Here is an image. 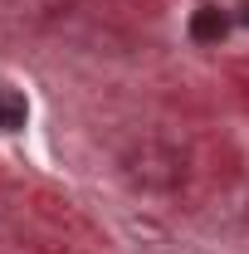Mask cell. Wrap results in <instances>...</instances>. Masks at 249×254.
I'll return each mask as SVG.
<instances>
[{
  "label": "cell",
  "mask_w": 249,
  "mask_h": 254,
  "mask_svg": "<svg viewBox=\"0 0 249 254\" xmlns=\"http://www.w3.org/2000/svg\"><path fill=\"white\" fill-rule=\"evenodd\" d=\"M30 123V103L20 88H10V83H0V132H20V127Z\"/></svg>",
  "instance_id": "6da1fadb"
},
{
  "label": "cell",
  "mask_w": 249,
  "mask_h": 254,
  "mask_svg": "<svg viewBox=\"0 0 249 254\" xmlns=\"http://www.w3.org/2000/svg\"><path fill=\"white\" fill-rule=\"evenodd\" d=\"M225 30H230V20H225L220 10H210V5L190 15V39H220Z\"/></svg>",
  "instance_id": "7a4b0ae2"
}]
</instances>
